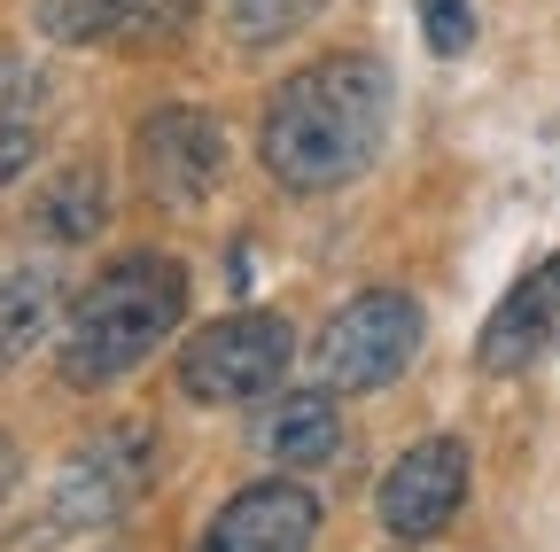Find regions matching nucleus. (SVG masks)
Wrapping results in <instances>:
<instances>
[{
    "instance_id": "14",
    "label": "nucleus",
    "mask_w": 560,
    "mask_h": 552,
    "mask_svg": "<svg viewBox=\"0 0 560 552\" xmlns=\"http://www.w3.org/2000/svg\"><path fill=\"white\" fill-rule=\"evenodd\" d=\"M226 16H234V32L249 47H272V39H289L296 24L319 16V0H226Z\"/></svg>"
},
{
    "instance_id": "7",
    "label": "nucleus",
    "mask_w": 560,
    "mask_h": 552,
    "mask_svg": "<svg viewBox=\"0 0 560 552\" xmlns=\"http://www.w3.org/2000/svg\"><path fill=\"white\" fill-rule=\"evenodd\" d=\"M467 506V444L459 436H420L389 474H382V529L420 544Z\"/></svg>"
},
{
    "instance_id": "12",
    "label": "nucleus",
    "mask_w": 560,
    "mask_h": 552,
    "mask_svg": "<svg viewBox=\"0 0 560 552\" xmlns=\"http://www.w3.org/2000/svg\"><path fill=\"white\" fill-rule=\"evenodd\" d=\"M109 226V179H102V164H62L47 187H39V202H32V234L39 242H94Z\"/></svg>"
},
{
    "instance_id": "16",
    "label": "nucleus",
    "mask_w": 560,
    "mask_h": 552,
    "mask_svg": "<svg viewBox=\"0 0 560 552\" xmlns=\"http://www.w3.org/2000/svg\"><path fill=\"white\" fill-rule=\"evenodd\" d=\"M420 39H429L436 55H467L475 9H467V0H420Z\"/></svg>"
},
{
    "instance_id": "2",
    "label": "nucleus",
    "mask_w": 560,
    "mask_h": 552,
    "mask_svg": "<svg viewBox=\"0 0 560 552\" xmlns=\"http://www.w3.org/2000/svg\"><path fill=\"white\" fill-rule=\"evenodd\" d=\"M179 319H187V265L156 257V249L117 257L62 327V381L70 389H109V381L140 374L172 342Z\"/></svg>"
},
{
    "instance_id": "13",
    "label": "nucleus",
    "mask_w": 560,
    "mask_h": 552,
    "mask_svg": "<svg viewBox=\"0 0 560 552\" xmlns=\"http://www.w3.org/2000/svg\"><path fill=\"white\" fill-rule=\"evenodd\" d=\"M55 312H62V281H55V272H39V265L9 272V281H0V366L24 359L32 342L55 327Z\"/></svg>"
},
{
    "instance_id": "1",
    "label": "nucleus",
    "mask_w": 560,
    "mask_h": 552,
    "mask_svg": "<svg viewBox=\"0 0 560 552\" xmlns=\"http://www.w3.org/2000/svg\"><path fill=\"white\" fill-rule=\"evenodd\" d=\"M389 141V71L374 55H319L280 79L257 125V156L280 187L327 195L350 187Z\"/></svg>"
},
{
    "instance_id": "17",
    "label": "nucleus",
    "mask_w": 560,
    "mask_h": 552,
    "mask_svg": "<svg viewBox=\"0 0 560 552\" xmlns=\"http://www.w3.org/2000/svg\"><path fill=\"white\" fill-rule=\"evenodd\" d=\"M32 156H39L32 125H0V187H9V179H24V172H32Z\"/></svg>"
},
{
    "instance_id": "9",
    "label": "nucleus",
    "mask_w": 560,
    "mask_h": 552,
    "mask_svg": "<svg viewBox=\"0 0 560 552\" xmlns=\"http://www.w3.org/2000/svg\"><path fill=\"white\" fill-rule=\"evenodd\" d=\"M560 334V257H545L537 272H522V281L506 289V304L482 319V342H475V366L482 374H522L552 351Z\"/></svg>"
},
{
    "instance_id": "5",
    "label": "nucleus",
    "mask_w": 560,
    "mask_h": 552,
    "mask_svg": "<svg viewBox=\"0 0 560 552\" xmlns=\"http://www.w3.org/2000/svg\"><path fill=\"white\" fill-rule=\"evenodd\" d=\"M149 474H156V428L149 421H109L55 467L47 521L55 529H109L140 491H149Z\"/></svg>"
},
{
    "instance_id": "18",
    "label": "nucleus",
    "mask_w": 560,
    "mask_h": 552,
    "mask_svg": "<svg viewBox=\"0 0 560 552\" xmlns=\"http://www.w3.org/2000/svg\"><path fill=\"white\" fill-rule=\"evenodd\" d=\"M9 491H16V444L0 436V498H9Z\"/></svg>"
},
{
    "instance_id": "4",
    "label": "nucleus",
    "mask_w": 560,
    "mask_h": 552,
    "mask_svg": "<svg viewBox=\"0 0 560 552\" xmlns=\"http://www.w3.org/2000/svg\"><path fill=\"white\" fill-rule=\"evenodd\" d=\"M289 359H296V327L280 312H226V319L187 334L179 389L195 404H249V397H265L280 374H289Z\"/></svg>"
},
{
    "instance_id": "3",
    "label": "nucleus",
    "mask_w": 560,
    "mask_h": 552,
    "mask_svg": "<svg viewBox=\"0 0 560 552\" xmlns=\"http://www.w3.org/2000/svg\"><path fill=\"white\" fill-rule=\"evenodd\" d=\"M420 334H429V319H420V304L405 289H366L319 327L312 366L327 389H389L420 359Z\"/></svg>"
},
{
    "instance_id": "15",
    "label": "nucleus",
    "mask_w": 560,
    "mask_h": 552,
    "mask_svg": "<svg viewBox=\"0 0 560 552\" xmlns=\"http://www.w3.org/2000/svg\"><path fill=\"white\" fill-rule=\"evenodd\" d=\"M47 102V71L24 55H0V125H32Z\"/></svg>"
},
{
    "instance_id": "11",
    "label": "nucleus",
    "mask_w": 560,
    "mask_h": 552,
    "mask_svg": "<svg viewBox=\"0 0 560 552\" xmlns=\"http://www.w3.org/2000/svg\"><path fill=\"white\" fill-rule=\"evenodd\" d=\"M257 444H265V459H272V467H289V474L327 467V459L342 451V412H335V397H327V389H296V397H280V404L265 412Z\"/></svg>"
},
{
    "instance_id": "6",
    "label": "nucleus",
    "mask_w": 560,
    "mask_h": 552,
    "mask_svg": "<svg viewBox=\"0 0 560 552\" xmlns=\"http://www.w3.org/2000/svg\"><path fill=\"white\" fill-rule=\"evenodd\" d=\"M132 172H140V187H149L156 211H195V202L226 179V141H219V125H210L202 109L172 102L156 117H140Z\"/></svg>"
},
{
    "instance_id": "8",
    "label": "nucleus",
    "mask_w": 560,
    "mask_h": 552,
    "mask_svg": "<svg viewBox=\"0 0 560 552\" xmlns=\"http://www.w3.org/2000/svg\"><path fill=\"white\" fill-rule=\"evenodd\" d=\"M319 537V498L304 482H249L210 514L195 552H312Z\"/></svg>"
},
{
    "instance_id": "10",
    "label": "nucleus",
    "mask_w": 560,
    "mask_h": 552,
    "mask_svg": "<svg viewBox=\"0 0 560 552\" xmlns=\"http://www.w3.org/2000/svg\"><path fill=\"white\" fill-rule=\"evenodd\" d=\"M39 24L70 47H172L195 24V0H39Z\"/></svg>"
}]
</instances>
